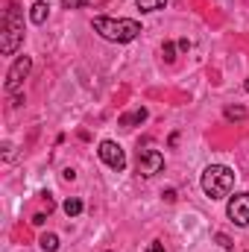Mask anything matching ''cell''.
Listing matches in <instances>:
<instances>
[{
    "label": "cell",
    "mask_w": 249,
    "mask_h": 252,
    "mask_svg": "<svg viewBox=\"0 0 249 252\" xmlns=\"http://www.w3.org/2000/svg\"><path fill=\"white\" fill-rule=\"evenodd\" d=\"M62 208H64V214H67V217H79L85 205H82V199H79V196H67Z\"/></svg>",
    "instance_id": "30bf717a"
},
{
    "label": "cell",
    "mask_w": 249,
    "mask_h": 252,
    "mask_svg": "<svg viewBox=\"0 0 249 252\" xmlns=\"http://www.w3.org/2000/svg\"><path fill=\"white\" fill-rule=\"evenodd\" d=\"M217 241H220V247H223V250H232V241H229L226 235H217Z\"/></svg>",
    "instance_id": "2e32d148"
},
{
    "label": "cell",
    "mask_w": 249,
    "mask_h": 252,
    "mask_svg": "<svg viewBox=\"0 0 249 252\" xmlns=\"http://www.w3.org/2000/svg\"><path fill=\"white\" fill-rule=\"evenodd\" d=\"M64 9H82V6H88V0H62Z\"/></svg>",
    "instance_id": "9a60e30c"
},
{
    "label": "cell",
    "mask_w": 249,
    "mask_h": 252,
    "mask_svg": "<svg viewBox=\"0 0 249 252\" xmlns=\"http://www.w3.org/2000/svg\"><path fill=\"white\" fill-rule=\"evenodd\" d=\"M223 118H226V121H244V118H247V109H244V106H226V109H223Z\"/></svg>",
    "instance_id": "7c38bea8"
},
{
    "label": "cell",
    "mask_w": 249,
    "mask_h": 252,
    "mask_svg": "<svg viewBox=\"0 0 249 252\" xmlns=\"http://www.w3.org/2000/svg\"><path fill=\"white\" fill-rule=\"evenodd\" d=\"M199 185H202V190H205L208 199H226V196L232 193V188H235V173H232L226 164H208V167L202 170Z\"/></svg>",
    "instance_id": "7a4b0ae2"
},
{
    "label": "cell",
    "mask_w": 249,
    "mask_h": 252,
    "mask_svg": "<svg viewBox=\"0 0 249 252\" xmlns=\"http://www.w3.org/2000/svg\"><path fill=\"white\" fill-rule=\"evenodd\" d=\"M97 156L112 167V170H124L126 167V153H124V147L118 144V141H100V147H97Z\"/></svg>",
    "instance_id": "8992f818"
},
{
    "label": "cell",
    "mask_w": 249,
    "mask_h": 252,
    "mask_svg": "<svg viewBox=\"0 0 249 252\" xmlns=\"http://www.w3.org/2000/svg\"><path fill=\"white\" fill-rule=\"evenodd\" d=\"M38 244H41V250H44V252H56V250H59V235L47 232V235H41V238H38Z\"/></svg>",
    "instance_id": "8fae6325"
},
{
    "label": "cell",
    "mask_w": 249,
    "mask_h": 252,
    "mask_svg": "<svg viewBox=\"0 0 249 252\" xmlns=\"http://www.w3.org/2000/svg\"><path fill=\"white\" fill-rule=\"evenodd\" d=\"M150 118V112L144 109V106H138V109H132V112H126L118 118V126H124V129H132V126H141L144 121Z\"/></svg>",
    "instance_id": "ba28073f"
},
{
    "label": "cell",
    "mask_w": 249,
    "mask_h": 252,
    "mask_svg": "<svg viewBox=\"0 0 249 252\" xmlns=\"http://www.w3.org/2000/svg\"><path fill=\"white\" fill-rule=\"evenodd\" d=\"M161 56H164V62H173L176 59V44L173 41H164L161 44Z\"/></svg>",
    "instance_id": "5bb4252c"
},
{
    "label": "cell",
    "mask_w": 249,
    "mask_h": 252,
    "mask_svg": "<svg viewBox=\"0 0 249 252\" xmlns=\"http://www.w3.org/2000/svg\"><path fill=\"white\" fill-rule=\"evenodd\" d=\"M164 199H167V202H173V199H176V190H173V188L164 190Z\"/></svg>",
    "instance_id": "d6986e66"
},
{
    "label": "cell",
    "mask_w": 249,
    "mask_h": 252,
    "mask_svg": "<svg viewBox=\"0 0 249 252\" xmlns=\"http://www.w3.org/2000/svg\"><path fill=\"white\" fill-rule=\"evenodd\" d=\"M47 12H50V6H47L44 0H35V3L30 6V21H32V24H44V21H47Z\"/></svg>",
    "instance_id": "9c48e42d"
},
{
    "label": "cell",
    "mask_w": 249,
    "mask_h": 252,
    "mask_svg": "<svg viewBox=\"0 0 249 252\" xmlns=\"http://www.w3.org/2000/svg\"><path fill=\"white\" fill-rule=\"evenodd\" d=\"M21 41H24V15H21L18 3H9V9L3 15V32H0V50H3V56L18 53Z\"/></svg>",
    "instance_id": "3957f363"
},
{
    "label": "cell",
    "mask_w": 249,
    "mask_h": 252,
    "mask_svg": "<svg viewBox=\"0 0 249 252\" xmlns=\"http://www.w3.org/2000/svg\"><path fill=\"white\" fill-rule=\"evenodd\" d=\"M30 70H32V59L30 56H18L12 62V67H9V73H6V94L18 97L21 88H24V79L30 76Z\"/></svg>",
    "instance_id": "277c9868"
},
{
    "label": "cell",
    "mask_w": 249,
    "mask_h": 252,
    "mask_svg": "<svg viewBox=\"0 0 249 252\" xmlns=\"http://www.w3.org/2000/svg\"><path fill=\"white\" fill-rule=\"evenodd\" d=\"M161 167H164V156L158 150H138V173L144 179L161 173Z\"/></svg>",
    "instance_id": "52a82bcc"
},
{
    "label": "cell",
    "mask_w": 249,
    "mask_h": 252,
    "mask_svg": "<svg viewBox=\"0 0 249 252\" xmlns=\"http://www.w3.org/2000/svg\"><path fill=\"white\" fill-rule=\"evenodd\" d=\"M94 32L103 35L106 41H115V44H126V41H135L141 35V24L132 21V18H94L91 21Z\"/></svg>",
    "instance_id": "6da1fadb"
},
{
    "label": "cell",
    "mask_w": 249,
    "mask_h": 252,
    "mask_svg": "<svg viewBox=\"0 0 249 252\" xmlns=\"http://www.w3.org/2000/svg\"><path fill=\"white\" fill-rule=\"evenodd\" d=\"M147 252H164V247H161V244L156 241V244H150V247H147Z\"/></svg>",
    "instance_id": "ac0fdd59"
},
{
    "label": "cell",
    "mask_w": 249,
    "mask_h": 252,
    "mask_svg": "<svg viewBox=\"0 0 249 252\" xmlns=\"http://www.w3.org/2000/svg\"><path fill=\"white\" fill-rule=\"evenodd\" d=\"M244 88H247V91H249V79H247V82H244Z\"/></svg>",
    "instance_id": "ffe728a7"
},
{
    "label": "cell",
    "mask_w": 249,
    "mask_h": 252,
    "mask_svg": "<svg viewBox=\"0 0 249 252\" xmlns=\"http://www.w3.org/2000/svg\"><path fill=\"white\" fill-rule=\"evenodd\" d=\"M135 3H138L141 12H158V9H164L167 0H135Z\"/></svg>",
    "instance_id": "4fadbf2b"
},
{
    "label": "cell",
    "mask_w": 249,
    "mask_h": 252,
    "mask_svg": "<svg viewBox=\"0 0 249 252\" xmlns=\"http://www.w3.org/2000/svg\"><path fill=\"white\" fill-rule=\"evenodd\" d=\"M226 214H229V220H232L235 226L247 229L249 226V190H241V193H235V196L229 199Z\"/></svg>",
    "instance_id": "5b68a950"
},
{
    "label": "cell",
    "mask_w": 249,
    "mask_h": 252,
    "mask_svg": "<svg viewBox=\"0 0 249 252\" xmlns=\"http://www.w3.org/2000/svg\"><path fill=\"white\" fill-rule=\"evenodd\" d=\"M3 158H12V144H9V141L3 144Z\"/></svg>",
    "instance_id": "e0dca14e"
}]
</instances>
